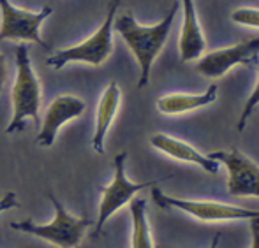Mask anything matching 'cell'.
Listing matches in <instances>:
<instances>
[{"instance_id": "277c9868", "label": "cell", "mask_w": 259, "mask_h": 248, "mask_svg": "<svg viewBox=\"0 0 259 248\" xmlns=\"http://www.w3.org/2000/svg\"><path fill=\"white\" fill-rule=\"evenodd\" d=\"M118 7L120 0H109L103 25L85 41L78 42L71 48L55 51L46 58V64L57 71L64 69L71 62H83V64L94 65V67L103 65L113 53V23H115Z\"/></svg>"}, {"instance_id": "ac0fdd59", "label": "cell", "mask_w": 259, "mask_h": 248, "mask_svg": "<svg viewBox=\"0 0 259 248\" xmlns=\"http://www.w3.org/2000/svg\"><path fill=\"white\" fill-rule=\"evenodd\" d=\"M18 197H16V192H7L2 199H0V215L7 210H13V208L18 206Z\"/></svg>"}, {"instance_id": "44dd1931", "label": "cell", "mask_w": 259, "mask_h": 248, "mask_svg": "<svg viewBox=\"0 0 259 248\" xmlns=\"http://www.w3.org/2000/svg\"><path fill=\"white\" fill-rule=\"evenodd\" d=\"M219 243H221V234H215V238L211 239V245L208 248H219Z\"/></svg>"}, {"instance_id": "9c48e42d", "label": "cell", "mask_w": 259, "mask_h": 248, "mask_svg": "<svg viewBox=\"0 0 259 248\" xmlns=\"http://www.w3.org/2000/svg\"><path fill=\"white\" fill-rule=\"evenodd\" d=\"M257 53L259 37H254L250 41H243L203 55L196 64V71L205 78H221L236 65L257 64Z\"/></svg>"}, {"instance_id": "7c38bea8", "label": "cell", "mask_w": 259, "mask_h": 248, "mask_svg": "<svg viewBox=\"0 0 259 248\" xmlns=\"http://www.w3.org/2000/svg\"><path fill=\"white\" fill-rule=\"evenodd\" d=\"M150 144L155 150L162 152L164 155L171 157V159L182 160V162H189V164H196L199 166L203 171L210 174H217L221 164L215 162L213 159H210L205 153H201L199 150H196L192 144L185 143L182 139H177L173 136H167V134H154L150 137Z\"/></svg>"}, {"instance_id": "30bf717a", "label": "cell", "mask_w": 259, "mask_h": 248, "mask_svg": "<svg viewBox=\"0 0 259 248\" xmlns=\"http://www.w3.org/2000/svg\"><path fill=\"white\" fill-rule=\"evenodd\" d=\"M87 102L78 95H58L52 101L41 120V127L37 132V144L42 148H50L57 139V134L62 127L71 120H76L85 113Z\"/></svg>"}, {"instance_id": "3957f363", "label": "cell", "mask_w": 259, "mask_h": 248, "mask_svg": "<svg viewBox=\"0 0 259 248\" xmlns=\"http://www.w3.org/2000/svg\"><path fill=\"white\" fill-rule=\"evenodd\" d=\"M48 197L55 208V217L52 218V222L35 224L34 220L27 218V220L21 222H13L11 229L35 236V238L46 239V241L53 243L58 248H78L79 243L85 238L87 229L92 225V220H89L85 217L78 218L74 215H71L52 192L48 194Z\"/></svg>"}, {"instance_id": "5b68a950", "label": "cell", "mask_w": 259, "mask_h": 248, "mask_svg": "<svg viewBox=\"0 0 259 248\" xmlns=\"http://www.w3.org/2000/svg\"><path fill=\"white\" fill-rule=\"evenodd\" d=\"M125 160H127V152H120L115 157V176L113 181L108 187L101 188V204H99V215H97L96 220V227H94V236H101L103 234L104 224L125 204H129L131 201L136 197L138 192L145 190V188H152L155 185H159L160 181L167 180V178H160V180H152V181H145V183H133V181L127 178L125 174Z\"/></svg>"}, {"instance_id": "d6986e66", "label": "cell", "mask_w": 259, "mask_h": 248, "mask_svg": "<svg viewBox=\"0 0 259 248\" xmlns=\"http://www.w3.org/2000/svg\"><path fill=\"white\" fill-rule=\"evenodd\" d=\"M7 81V58L4 53H0V92Z\"/></svg>"}, {"instance_id": "52a82bcc", "label": "cell", "mask_w": 259, "mask_h": 248, "mask_svg": "<svg viewBox=\"0 0 259 248\" xmlns=\"http://www.w3.org/2000/svg\"><path fill=\"white\" fill-rule=\"evenodd\" d=\"M52 13V6L34 13L16 7L9 0H0V41L35 42L42 49H50L48 42L41 37V25Z\"/></svg>"}, {"instance_id": "ba28073f", "label": "cell", "mask_w": 259, "mask_h": 248, "mask_svg": "<svg viewBox=\"0 0 259 248\" xmlns=\"http://www.w3.org/2000/svg\"><path fill=\"white\" fill-rule=\"evenodd\" d=\"M210 159L228 169V190L233 197L259 199V166L240 150L211 152Z\"/></svg>"}, {"instance_id": "8992f818", "label": "cell", "mask_w": 259, "mask_h": 248, "mask_svg": "<svg viewBox=\"0 0 259 248\" xmlns=\"http://www.w3.org/2000/svg\"><path fill=\"white\" fill-rule=\"evenodd\" d=\"M152 199L160 210H180L203 222H229L259 218V210H247V208L217 203V201L173 197V195L164 194L162 190L155 187H152Z\"/></svg>"}, {"instance_id": "4fadbf2b", "label": "cell", "mask_w": 259, "mask_h": 248, "mask_svg": "<svg viewBox=\"0 0 259 248\" xmlns=\"http://www.w3.org/2000/svg\"><path fill=\"white\" fill-rule=\"evenodd\" d=\"M120 101H122V92L116 81H111L103 92L97 106V116H96V132L92 137V146L97 153H104V139L108 136L109 127L115 122V116L120 109Z\"/></svg>"}, {"instance_id": "ffe728a7", "label": "cell", "mask_w": 259, "mask_h": 248, "mask_svg": "<svg viewBox=\"0 0 259 248\" xmlns=\"http://www.w3.org/2000/svg\"><path fill=\"white\" fill-rule=\"evenodd\" d=\"M250 231H252V245H250V248H259V218L250 220Z\"/></svg>"}, {"instance_id": "9a60e30c", "label": "cell", "mask_w": 259, "mask_h": 248, "mask_svg": "<svg viewBox=\"0 0 259 248\" xmlns=\"http://www.w3.org/2000/svg\"><path fill=\"white\" fill-rule=\"evenodd\" d=\"M129 210L133 218V248H155L147 217V201L134 197L129 203Z\"/></svg>"}, {"instance_id": "5bb4252c", "label": "cell", "mask_w": 259, "mask_h": 248, "mask_svg": "<svg viewBox=\"0 0 259 248\" xmlns=\"http://www.w3.org/2000/svg\"><path fill=\"white\" fill-rule=\"evenodd\" d=\"M217 85H210L203 93H167L157 99V109L162 115H184L213 104L217 101Z\"/></svg>"}, {"instance_id": "2e32d148", "label": "cell", "mask_w": 259, "mask_h": 248, "mask_svg": "<svg viewBox=\"0 0 259 248\" xmlns=\"http://www.w3.org/2000/svg\"><path fill=\"white\" fill-rule=\"evenodd\" d=\"M231 20L236 25L259 28V9L256 7H238L231 13Z\"/></svg>"}, {"instance_id": "e0dca14e", "label": "cell", "mask_w": 259, "mask_h": 248, "mask_svg": "<svg viewBox=\"0 0 259 248\" xmlns=\"http://www.w3.org/2000/svg\"><path fill=\"white\" fill-rule=\"evenodd\" d=\"M259 104V65H257V79H256V86H254L252 93L249 95V99H247L245 106H243V111L242 115H240V120L238 123H236V129H238V132H242L243 129H245L247 122H249L250 115H252V111L257 108Z\"/></svg>"}, {"instance_id": "7a4b0ae2", "label": "cell", "mask_w": 259, "mask_h": 248, "mask_svg": "<svg viewBox=\"0 0 259 248\" xmlns=\"http://www.w3.org/2000/svg\"><path fill=\"white\" fill-rule=\"evenodd\" d=\"M16 79H14L13 92V116L6 129V134L21 132L25 129V120H32L35 127H41V104H42V88L37 74L30 62L28 46L25 42L16 46Z\"/></svg>"}, {"instance_id": "6da1fadb", "label": "cell", "mask_w": 259, "mask_h": 248, "mask_svg": "<svg viewBox=\"0 0 259 248\" xmlns=\"http://www.w3.org/2000/svg\"><path fill=\"white\" fill-rule=\"evenodd\" d=\"M178 6H180L178 0H175L169 13L166 14V18L160 20L157 25H150V27L138 23L136 18L133 16V13H125L122 16L115 18L113 30L118 32L120 37L129 46L134 58L140 64L141 74H140V81H138V88H145L148 85V81H150L152 65H154L155 58L160 55L167 37H169Z\"/></svg>"}, {"instance_id": "8fae6325", "label": "cell", "mask_w": 259, "mask_h": 248, "mask_svg": "<svg viewBox=\"0 0 259 248\" xmlns=\"http://www.w3.org/2000/svg\"><path fill=\"white\" fill-rule=\"evenodd\" d=\"M182 7H184V21H182L178 48H180V60L187 64L192 60H199L205 55L206 39L196 11V0H182Z\"/></svg>"}]
</instances>
